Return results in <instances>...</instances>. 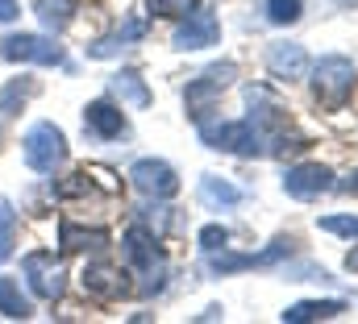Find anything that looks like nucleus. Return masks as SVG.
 I'll use <instances>...</instances> for the list:
<instances>
[{
    "instance_id": "1",
    "label": "nucleus",
    "mask_w": 358,
    "mask_h": 324,
    "mask_svg": "<svg viewBox=\"0 0 358 324\" xmlns=\"http://www.w3.org/2000/svg\"><path fill=\"white\" fill-rule=\"evenodd\" d=\"M125 258L138 266V279H142V295H155V291H163V283H167V253L159 249V237L150 233V229H142V225H134L129 233H125Z\"/></svg>"
},
{
    "instance_id": "2",
    "label": "nucleus",
    "mask_w": 358,
    "mask_h": 324,
    "mask_svg": "<svg viewBox=\"0 0 358 324\" xmlns=\"http://www.w3.org/2000/svg\"><path fill=\"white\" fill-rule=\"evenodd\" d=\"M358 71L346 54H325L317 67H313V96L325 104V108H342L350 96H355Z\"/></svg>"
},
{
    "instance_id": "3",
    "label": "nucleus",
    "mask_w": 358,
    "mask_h": 324,
    "mask_svg": "<svg viewBox=\"0 0 358 324\" xmlns=\"http://www.w3.org/2000/svg\"><path fill=\"white\" fill-rule=\"evenodd\" d=\"M200 142L208 150H225V154H238V159H255V154H267L259 129L250 121H200Z\"/></svg>"
},
{
    "instance_id": "4",
    "label": "nucleus",
    "mask_w": 358,
    "mask_h": 324,
    "mask_svg": "<svg viewBox=\"0 0 358 324\" xmlns=\"http://www.w3.org/2000/svg\"><path fill=\"white\" fill-rule=\"evenodd\" d=\"M21 146H25V162H29V170H38V175H55V170L67 162V138H63V129L50 125V121L29 125V133H25Z\"/></svg>"
},
{
    "instance_id": "5",
    "label": "nucleus",
    "mask_w": 358,
    "mask_h": 324,
    "mask_svg": "<svg viewBox=\"0 0 358 324\" xmlns=\"http://www.w3.org/2000/svg\"><path fill=\"white\" fill-rule=\"evenodd\" d=\"M238 75V67L234 63H213L208 71H200L196 80L187 83V91H183V104H187V117L200 125V121H208V112H213V104H217V96L234 83Z\"/></svg>"
},
{
    "instance_id": "6",
    "label": "nucleus",
    "mask_w": 358,
    "mask_h": 324,
    "mask_svg": "<svg viewBox=\"0 0 358 324\" xmlns=\"http://www.w3.org/2000/svg\"><path fill=\"white\" fill-rule=\"evenodd\" d=\"M0 59L8 63H42V67H67V54L55 38L42 34H8L0 38Z\"/></svg>"
},
{
    "instance_id": "7",
    "label": "nucleus",
    "mask_w": 358,
    "mask_h": 324,
    "mask_svg": "<svg viewBox=\"0 0 358 324\" xmlns=\"http://www.w3.org/2000/svg\"><path fill=\"white\" fill-rule=\"evenodd\" d=\"M21 270H25V283H29V291H34L38 300H50V304H55V300L67 291V274H63V266L55 262V253H46V249L25 253Z\"/></svg>"
},
{
    "instance_id": "8",
    "label": "nucleus",
    "mask_w": 358,
    "mask_h": 324,
    "mask_svg": "<svg viewBox=\"0 0 358 324\" xmlns=\"http://www.w3.org/2000/svg\"><path fill=\"white\" fill-rule=\"evenodd\" d=\"M129 183L146 200H171L179 191V175L171 170V162H163V159H138L129 166Z\"/></svg>"
},
{
    "instance_id": "9",
    "label": "nucleus",
    "mask_w": 358,
    "mask_h": 324,
    "mask_svg": "<svg viewBox=\"0 0 358 324\" xmlns=\"http://www.w3.org/2000/svg\"><path fill=\"white\" fill-rule=\"evenodd\" d=\"M129 279H134L129 270L108 266V262H92V266H84V291L96 295V300H104V304H117V300L134 295L138 287H134Z\"/></svg>"
},
{
    "instance_id": "10",
    "label": "nucleus",
    "mask_w": 358,
    "mask_h": 324,
    "mask_svg": "<svg viewBox=\"0 0 358 324\" xmlns=\"http://www.w3.org/2000/svg\"><path fill=\"white\" fill-rule=\"evenodd\" d=\"M287 253H292V242H275L271 249H263V253H225V245H221V249H213V253H208V270H213V274L267 270V266H279Z\"/></svg>"
},
{
    "instance_id": "11",
    "label": "nucleus",
    "mask_w": 358,
    "mask_h": 324,
    "mask_svg": "<svg viewBox=\"0 0 358 324\" xmlns=\"http://www.w3.org/2000/svg\"><path fill=\"white\" fill-rule=\"evenodd\" d=\"M329 187H334V170L321 162H300V166H287V175H283V191L292 200H317Z\"/></svg>"
},
{
    "instance_id": "12",
    "label": "nucleus",
    "mask_w": 358,
    "mask_h": 324,
    "mask_svg": "<svg viewBox=\"0 0 358 324\" xmlns=\"http://www.w3.org/2000/svg\"><path fill=\"white\" fill-rule=\"evenodd\" d=\"M217 38H221V25H217V17L208 13V8H192L187 13V21L176 29V38H171V46L176 50H208V46H217Z\"/></svg>"
},
{
    "instance_id": "13",
    "label": "nucleus",
    "mask_w": 358,
    "mask_h": 324,
    "mask_svg": "<svg viewBox=\"0 0 358 324\" xmlns=\"http://www.w3.org/2000/svg\"><path fill=\"white\" fill-rule=\"evenodd\" d=\"M84 133L96 138V142H117V138H125V133H129L125 112H121L113 100H92L88 108H84Z\"/></svg>"
},
{
    "instance_id": "14",
    "label": "nucleus",
    "mask_w": 358,
    "mask_h": 324,
    "mask_svg": "<svg viewBox=\"0 0 358 324\" xmlns=\"http://www.w3.org/2000/svg\"><path fill=\"white\" fill-rule=\"evenodd\" d=\"M146 29H150V21L146 17H125L113 34H104V38H96L88 46V59H113V54H121L129 42H142L146 38Z\"/></svg>"
},
{
    "instance_id": "15",
    "label": "nucleus",
    "mask_w": 358,
    "mask_h": 324,
    "mask_svg": "<svg viewBox=\"0 0 358 324\" xmlns=\"http://www.w3.org/2000/svg\"><path fill=\"white\" fill-rule=\"evenodd\" d=\"M267 67H271L275 80H300V75L308 71V54H304V46H296V42H279V46H271Z\"/></svg>"
},
{
    "instance_id": "16",
    "label": "nucleus",
    "mask_w": 358,
    "mask_h": 324,
    "mask_svg": "<svg viewBox=\"0 0 358 324\" xmlns=\"http://www.w3.org/2000/svg\"><path fill=\"white\" fill-rule=\"evenodd\" d=\"M59 245H63V253H100V249H108V233L104 229H80L76 221H59Z\"/></svg>"
},
{
    "instance_id": "17",
    "label": "nucleus",
    "mask_w": 358,
    "mask_h": 324,
    "mask_svg": "<svg viewBox=\"0 0 358 324\" xmlns=\"http://www.w3.org/2000/svg\"><path fill=\"white\" fill-rule=\"evenodd\" d=\"M108 87H113V96L121 100V104H134V108H150V87H146V80L134 71V67H125V71H117L113 80H108Z\"/></svg>"
},
{
    "instance_id": "18",
    "label": "nucleus",
    "mask_w": 358,
    "mask_h": 324,
    "mask_svg": "<svg viewBox=\"0 0 358 324\" xmlns=\"http://www.w3.org/2000/svg\"><path fill=\"white\" fill-rule=\"evenodd\" d=\"M34 13H38V21H42L50 34H63V29L76 21L80 0H38V4H34Z\"/></svg>"
},
{
    "instance_id": "19",
    "label": "nucleus",
    "mask_w": 358,
    "mask_h": 324,
    "mask_svg": "<svg viewBox=\"0 0 358 324\" xmlns=\"http://www.w3.org/2000/svg\"><path fill=\"white\" fill-rule=\"evenodd\" d=\"M34 96H38V80H34V75H17V80L4 83V91H0V112H4V117H21V108H25Z\"/></svg>"
},
{
    "instance_id": "20",
    "label": "nucleus",
    "mask_w": 358,
    "mask_h": 324,
    "mask_svg": "<svg viewBox=\"0 0 358 324\" xmlns=\"http://www.w3.org/2000/svg\"><path fill=\"white\" fill-rule=\"evenodd\" d=\"M0 316H8V321H29L34 316V304H29V295L21 291V283L17 279H0Z\"/></svg>"
},
{
    "instance_id": "21",
    "label": "nucleus",
    "mask_w": 358,
    "mask_h": 324,
    "mask_svg": "<svg viewBox=\"0 0 358 324\" xmlns=\"http://www.w3.org/2000/svg\"><path fill=\"white\" fill-rule=\"evenodd\" d=\"M338 312H346V304H342V300H304V304H292V308L283 312V321H287V324L329 321V316H338Z\"/></svg>"
},
{
    "instance_id": "22",
    "label": "nucleus",
    "mask_w": 358,
    "mask_h": 324,
    "mask_svg": "<svg viewBox=\"0 0 358 324\" xmlns=\"http://www.w3.org/2000/svg\"><path fill=\"white\" fill-rule=\"evenodd\" d=\"M200 204H208V208H234V204H242V187H234V183L217 179V175H204L200 179Z\"/></svg>"
},
{
    "instance_id": "23",
    "label": "nucleus",
    "mask_w": 358,
    "mask_h": 324,
    "mask_svg": "<svg viewBox=\"0 0 358 324\" xmlns=\"http://www.w3.org/2000/svg\"><path fill=\"white\" fill-rule=\"evenodd\" d=\"M13 245H17V212H13V204L0 196V262L13 258Z\"/></svg>"
},
{
    "instance_id": "24",
    "label": "nucleus",
    "mask_w": 358,
    "mask_h": 324,
    "mask_svg": "<svg viewBox=\"0 0 358 324\" xmlns=\"http://www.w3.org/2000/svg\"><path fill=\"white\" fill-rule=\"evenodd\" d=\"M263 13L271 25H292V21H300L304 4L300 0H263Z\"/></svg>"
},
{
    "instance_id": "25",
    "label": "nucleus",
    "mask_w": 358,
    "mask_h": 324,
    "mask_svg": "<svg viewBox=\"0 0 358 324\" xmlns=\"http://www.w3.org/2000/svg\"><path fill=\"white\" fill-rule=\"evenodd\" d=\"M146 8L155 17H187L196 8V0H146Z\"/></svg>"
},
{
    "instance_id": "26",
    "label": "nucleus",
    "mask_w": 358,
    "mask_h": 324,
    "mask_svg": "<svg viewBox=\"0 0 358 324\" xmlns=\"http://www.w3.org/2000/svg\"><path fill=\"white\" fill-rule=\"evenodd\" d=\"M321 229H325V233H338V237L358 242V216H325V221H321Z\"/></svg>"
},
{
    "instance_id": "27",
    "label": "nucleus",
    "mask_w": 358,
    "mask_h": 324,
    "mask_svg": "<svg viewBox=\"0 0 358 324\" xmlns=\"http://www.w3.org/2000/svg\"><path fill=\"white\" fill-rule=\"evenodd\" d=\"M225 242H229V233H225L221 225H208V229L200 233V249H204V253H213V249H221Z\"/></svg>"
},
{
    "instance_id": "28",
    "label": "nucleus",
    "mask_w": 358,
    "mask_h": 324,
    "mask_svg": "<svg viewBox=\"0 0 358 324\" xmlns=\"http://www.w3.org/2000/svg\"><path fill=\"white\" fill-rule=\"evenodd\" d=\"M17 13H21V8H17V0H0V25H13V21H17Z\"/></svg>"
},
{
    "instance_id": "29",
    "label": "nucleus",
    "mask_w": 358,
    "mask_h": 324,
    "mask_svg": "<svg viewBox=\"0 0 358 324\" xmlns=\"http://www.w3.org/2000/svg\"><path fill=\"white\" fill-rule=\"evenodd\" d=\"M338 187H342L346 196H358V170H350V175H346V179L338 183Z\"/></svg>"
}]
</instances>
